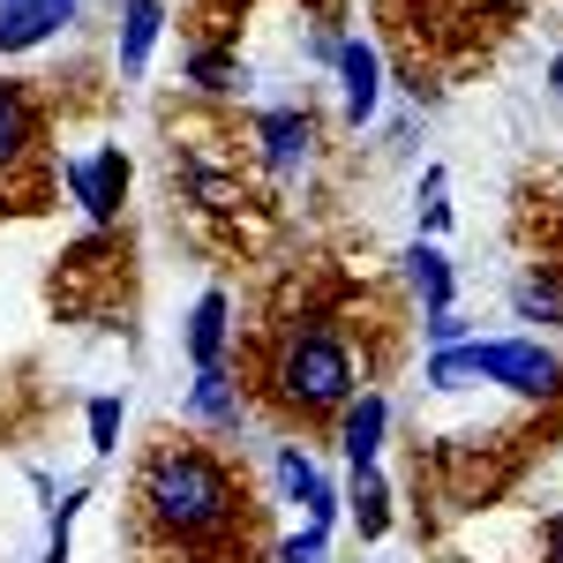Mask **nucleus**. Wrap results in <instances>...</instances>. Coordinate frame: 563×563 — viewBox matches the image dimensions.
<instances>
[{
	"instance_id": "nucleus-1",
	"label": "nucleus",
	"mask_w": 563,
	"mask_h": 563,
	"mask_svg": "<svg viewBox=\"0 0 563 563\" xmlns=\"http://www.w3.org/2000/svg\"><path fill=\"white\" fill-rule=\"evenodd\" d=\"M135 511L158 541H174L180 556L196 563H233L249 556V526H256V504H249V481L241 466L211 451V443H180L166 435L143 474H135Z\"/></svg>"
},
{
	"instance_id": "nucleus-2",
	"label": "nucleus",
	"mask_w": 563,
	"mask_h": 563,
	"mask_svg": "<svg viewBox=\"0 0 563 563\" xmlns=\"http://www.w3.org/2000/svg\"><path fill=\"white\" fill-rule=\"evenodd\" d=\"M256 390L271 413H286V421H339L353 398L368 390V368H361V353L353 339L331 323V316H278V331L263 339V361H256Z\"/></svg>"
},
{
	"instance_id": "nucleus-3",
	"label": "nucleus",
	"mask_w": 563,
	"mask_h": 563,
	"mask_svg": "<svg viewBox=\"0 0 563 563\" xmlns=\"http://www.w3.org/2000/svg\"><path fill=\"white\" fill-rule=\"evenodd\" d=\"M429 390H459V384H496L526 398V406H563V353L541 339H466L421 361Z\"/></svg>"
},
{
	"instance_id": "nucleus-4",
	"label": "nucleus",
	"mask_w": 563,
	"mask_h": 563,
	"mask_svg": "<svg viewBox=\"0 0 563 563\" xmlns=\"http://www.w3.org/2000/svg\"><path fill=\"white\" fill-rule=\"evenodd\" d=\"M53 180L45 174V106L31 84H8L0 76V211H15V180Z\"/></svg>"
},
{
	"instance_id": "nucleus-5",
	"label": "nucleus",
	"mask_w": 563,
	"mask_h": 563,
	"mask_svg": "<svg viewBox=\"0 0 563 563\" xmlns=\"http://www.w3.org/2000/svg\"><path fill=\"white\" fill-rule=\"evenodd\" d=\"M249 158H256L271 180H301L316 158H323V121L308 106H271L249 121Z\"/></svg>"
},
{
	"instance_id": "nucleus-6",
	"label": "nucleus",
	"mask_w": 563,
	"mask_h": 563,
	"mask_svg": "<svg viewBox=\"0 0 563 563\" xmlns=\"http://www.w3.org/2000/svg\"><path fill=\"white\" fill-rule=\"evenodd\" d=\"M60 180H68V196L84 203V218L98 233L121 225V203H129V151H121V143H106V151H90V158H60Z\"/></svg>"
},
{
	"instance_id": "nucleus-7",
	"label": "nucleus",
	"mask_w": 563,
	"mask_h": 563,
	"mask_svg": "<svg viewBox=\"0 0 563 563\" xmlns=\"http://www.w3.org/2000/svg\"><path fill=\"white\" fill-rule=\"evenodd\" d=\"M180 421H188V429H203V435H218V443H233V435L249 429V390H241V376H233L225 361H218V368H196Z\"/></svg>"
},
{
	"instance_id": "nucleus-8",
	"label": "nucleus",
	"mask_w": 563,
	"mask_h": 563,
	"mask_svg": "<svg viewBox=\"0 0 563 563\" xmlns=\"http://www.w3.org/2000/svg\"><path fill=\"white\" fill-rule=\"evenodd\" d=\"M271 481H278V504H301L308 511V526H323V533L339 526V504H346V496L316 474V459H308L301 443H278V451H271Z\"/></svg>"
},
{
	"instance_id": "nucleus-9",
	"label": "nucleus",
	"mask_w": 563,
	"mask_h": 563,
	"mask_svg": "<svg viewBox=\"0 0 563 563\" xmlns=\"http://www.w3.org/2000/svg\"><path fill=\"white\" fill-rule=\"evenodd\" d=\"M68 23H84V0H0V60L60 38Z\"/></svg>"
},
{
	"instance_id": "nucleus-10",
	"label": "nucleus",
	"mask_w": 563,
	"mask_h": 563,
	"mask_svg": "<svg viewBox=\"0 0 563 563\" xmlns=\"http://www.w3.org/2000/svg\"><path fill=\"white\" fill-rule=\"evenodd\" d=\"M339 90H346V129H368L376 106H384V53L368 38H339Z\"/></svg>"
},
{
	"instance_id": "nucleus-11",
	"label": "nucleus",
	"mask_w": 563,
	"mask_h": 563,
	"mask_svg": "<svg viewBox=\"0 0 563 563\" xmlns=\"http://www.w3.org/2000/svg\"><path fill=\"white\" fill-rule=\"evenodd\" d=\"M331 429H339L346 466H376V459H384V435H390V398H384V390H361Z\"/></svg>"
},
{
	"instance_id": "nucleus-12",
	"label": "nucleus",
	"mask_w": 563,
	"mask_h": 563,
	"mask_svg": "<svg viewBox=\"0 0 563 563\" xmlns=\"http://www.w3.org/2000/svg\"><path fill=\"white\" fill-rule=\"evenodd\" d=\"M180 346H188V361H196V368H218V361L233 353V294H225V286H211L203 301L188 308Z\"/></svg>"
},
{
	"instance_id": "nucleus-13",
	"label": "nucleus",
	"mask_w": 563,
	"mask_h": 563,
	"mask_svg": "<svg viewBox=\"0 0 563 563\" xmlns=\"http://www.w3.org/2000/svg\"><path fill=\"white\" fill-rule=\"evenodd\" d=\"M398 271H406V294L421 301V316H429V308H451V294H459V271H451V256H443L435 241H406Z\"/></svg>"
},
{
	"instance_id": "nucleus-14",
	"label": "nucleus",
	"mask_w": 563,
	"mask_h": 563,
	"mask_svg": "<svg viewBox=\"0 0 563 563\" xmlns=\"http://www.w3.org/2000/svg\"><path fill=\"white\" fill-rule=\"evenodd\" d=\"M158 31H166V0H129V8H121V45H113V60H121V76H129V84L151 68Z\"/></svg>"
},
{
	"instance_id": "nucleus-15",
	"label": "nucleus",
	"mask_w": 563,
	"mask_h": 563,
	"mask_svg": "<svg viewBox=\"0 0 563 563\" xmlns=\"http://www.w3.org/2000/svg\"><path fill=\"white\" fill-rule=\"evenodd\" d=\"M180 188L196 196V211H211V218H241L249 203H256L241 174H218V166H203V158H188V166H180Z\"/></svg>"
},
{
	"instance_id": "nucleus-16",
	"label": "nucleus",
	"mask_w": 563,
	"mask_h": 563,
	"mask_svg": "<svg viewBox=\"0 0 563 563\" xmlns=\"http://www.w3.org/2000/svg\"><path fill=\"white\" fill-rule=\"evenodd\" d=\"M180 68H188V84L203 90V98H241V90L256 84V76H249V60H241V53H225V45H188V60H180Z\"/></svg>"
},
{
	"instance_id": "nucleus-17",
	"label": "nucleus",
	"mask_w": 563,
	"mask_h": 563,
	"mask_svg": "<svg viewBox=\"0 0 563 563\" xmlns=\"http://www.w3.org/2000/svg\"><path fill=\"white\" fill-rule=\"evenodd\" d=\"M346 504H353V526H361V541H384V533H390V481H384V466H353Z\"/></svg>"
},
{
	"instance_id": "nucleus-18",
	"label": "nucleus",
	"mask_w": 563,
	"mask_h": 563,
	"mask_svg": "<svg viewBox=\"0 0 563 563\" xmlns=\"http://www.w3.org/2000/svg\"><path fill=\"white\" fill-rule=\"evenodd\" d=\"M511 316H519V323H541V331H556V323H563V278L533 263L519 286H511Z\"/></svg>"
},
{
	"instance_id": "nucleus-19",
	"label": "nucleus",
	"mask_w": 563,
	"mask_h": 563,
	"mask_svg": "<svg viewBox=\"0 0 563 563\" xmlns=\"http://www.w3.org/2000/svg\"><path fill=\"white\" fill-rule=\"evenodd\" d=\"M84 421H90V451H98V459H113V451H121V421H129V406L106 390V398H90Z\"/></svg>"
},
{
	"instance_id": "nucleus-20",
	"label": "nucleus",
	"mask_w": 563,
	"mask_h": 563,
	"mask_svg": "<svg viewBox=\"0 0 563 563\" xmlns=\"http://www.w3.org/2000/svg\"><path fill=\"white\" fill-rule=\"evenodd\" d=\"M271 563H331V533L323 526H301V533H286L271 549Z\"/></svg>"
},
{
	"instance_id": "nucleus-21",
	"label": "nucleus",
	"mask_w": 563,
	"mask_h": 563,
	"mask_svg": "<svg viewBox=\"0 0 563 563\" xmlns=\"http://www.w3.org/2000/svg\"><path fill=\"white\" fill-rule=\"evenodd\" d=\"M421 331H429V353H443V346H466V339H474V323H466L459 308H429V316H421Z\"/></svg>"
},
{
	"instance_id": "nucleus-22",
	"label": "nucleus",
	"mask_w": 563,
	"mask_h": 563,
	"mask_svg": "<svg viewBox=\"0 0 563 563\" xmlns=\"http://www.w3.org/2000/svg\"><path fill=\"white\" fill-rule=\"evenodd\" d=\"M443 188H451V180H443V166H429V174H421V233H443V225H451Z\"/></svg>"
},
{
	"instance_id": "nucleus-23",
	"label": "nucleus",
	"mask_w": 563,
	"mask_h": 563,
	"mask_svg": "<svg viewBox=\"0 0 563 563\" xmlns=\"http://www.w3.org/2000/svg\"><path fill=\"white\" fill-rule=\"evenodd\" d=\"M541 563H563V519L541 526Z\"/></svg>"
},
{
	"instance_id": "nucleus-24",
	"label": "nucleus",
	"mask_w": 563,
	"mask_h": 563,
	"mask_svg": "<svg viewBox=\"0 0 563 563\" xmlns=\"http://www.w3.org/2000/svg\"><path fill=\"white\" fill-rule=\"evenodd\" d=\"M549 90H556V98H563V53H556V60H549Z\"/></svg>"
},
{
	"instance_id": "nucleus-25",
	"label": "nucleus",
	"mask_w": 563,
	"mask_h": 563,
	"mask_svg": "<svg viewBox=\"0 0 563 563\" xmlns=\"http://www.w3.org/2000/svg\"><path fill=\"white\" fill-rule=\"evenodd\" d=\"M556 278H563V271H556Z\"/></svg>"
}]
</instances>
